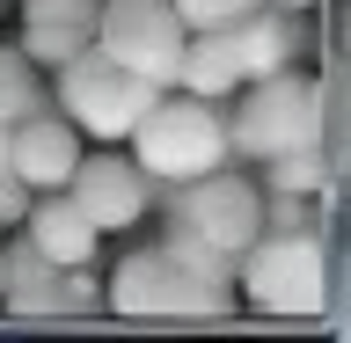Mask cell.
<instances>
[{
	"instance_id": "obj_19",
	"label": "cell",
	"mask_w": 351,
	"mask_h": 343,
	"mask_svg": "<svg viewBox=\"0 0 351 343\" xmlns=\"http://www.w3.org/2000/svg\"><path fill=\"white\" fill-rule=\"evenodd\" d=\"M169 8H176L183 29H227V22H241L256 0H169Z\"/></svg>"
},
{
	"instance_id": "obj_17",
	"label": "cell",
	"mask_w": 351,
	"mask_h": 343,
	"mask_svg": "<svg viewBox=\"0 0 351 343\" xmlns=\"http://www.w3.org/2000/svg\"><path fill=\"white\" fill-rule=\"evenodd\" d=\"M161 249H169V256L183 263V270H191V278L234 285V256H227V249H213V241H205V234H191L183 219H169V241H161Z\"/></svg>"
},
{
	"instance_id": "obj_3",
	"label": "cell",
	"mask_w": 351,
	"mask_h": 343,
	"mask_svg": "<svg viewBox=\"0 0 351 343\" xmlns=\"http://www.w3.org/2000/svg\"><path fill=\"white\" fill-rule=\"evenodd\" d=\"M103 307L117 322H227L234 314V285L191 278L169 249H132L103 278Z\"/></svg>"
},
{
	"instance_id": "obj_10",
	"label": "cell",
	"mask_w": 351,
	"mask_h": 343,
	"mask_svg": "<svg viewBox=\"0 0 351 343\" xmlns=\"http://www.w3.org/2000/svg\"><path fill=\"white\" fill-rule=\"evenodd\" d=\"M227 37H234L241 81H256V73H278V66H300V59H307V15L271 8V0H256L241 22H227Z\"/></svg>"
},
{
	"instance_id": "obj_13",
	"label": "cell",
	"mask_w": 351,
	"mask_h": 343,
	"mask_svg": "<svg viewBox=\"0 0 351 343\" xmlns=\"http://www.w3.org/2000/svg\"><path fill=\"white\" fill-rule=\"evenodd\" d=\"M169 88H183V95H205V103H227V95L241 88L234 37H227V29H183V51H176Z\"/></svg>"
},
{
	"instance_id": "obj_22",
	"label": "cell",
	"mask_w": 351,
	"mask_h": 343,
	"mask_svg": "<svg viewBox=\"0 0 351 343\" xmlns=\"http://www.w3.org/2000/svg\"><path fill=\"white\" fill-rule=\"evenodd\" d=\"M0 285H8V241H0Z\"/></svg>"
},
{
	"instance_id": "obj_18",
	"label": "cell",
	"mask_w": 351,
	"mask_h": 343,
	"mask_svg": "<svg viewBox=\"0 0 351 343\" xmlns=\"http://www.w3.org/2000/svg\"><path fill=\"white\" fill-rule=\"evenodd\" d=\"M307 227H315V197L263 190V234H307Z\"/></svg>"
},
{
	"instance_id": "obj_20",
	"label": "cell",
	"mask_w": 351,
	"mask_h": 343,
	"mask_svg": "<svg viewBox=\"0 0 351 343\" xmlns=\"http://www.w3.org/2000/svg\"><path fill=\"white\" fill-rule=\"evenodd\" d=\"M29 197H37V190H29V183H22L15 168L0 175V227H22V212H29Z\"/></svg>"
},
{
	"instance_id": "obj_16",
	"label": "cell",
	"mask_w": 351,
	"mask_h": 343,
	"mask_svg": "<svg viewBox=\"0 0 351 343\" xmlns=\"http://www.w3.org/2000/svg\"><path fill=\"white\" fill-rule=\"evenodd\" d=\"M256 168H263V190H293V197H322V190H329L322 147H293V153H271V161H256Z\"/></svg>"
},
{
	"instance_id": "obj_2",
	"label": "cell",
	"mask_w": 351,
	"mask_h": 343,
	"mask_svg": "<svg viewBox=\"0 0 351 343\" xmlns=\"http://www.w3.org/2000/svg\"><path fill=\"white\" fill-rule=\"evenodd\" d=\"M241 103L227 117V153L234 161H271L293 147H322V81L307 66H278L234 88Z\"/></svg>"
},
{
	"instance_id": "obj_1",
	"label": "cell",
	"mask_w": 351,
	"mask_h": 343,
	"mask_svg": "<svg viewBox=\"0 0 351 343\" xmlns=\"http://www.w3.org/2000/svg\"><path fill=\"white\" fill-rule=\"evenodd\" d=\"M125 139H132V161L147 168L154 190L161 183H191V175L234 161L227 153V110L205 103V95H183V88H161Z\"/></svg>"
},
{
	"instance_id": "obj_8",
	"label": "cell",
	"mask_w": 351,
	"mask_h": 343,
	"mask_svg": "<svg viewBox=\"0 0 351 343\" xmlns=\"http://www.w3.org/2000/svg\"><path fill=\"white\" fill-rule=\"evenodd\" d=\"M66 197L88 212V227H95V234H132V227L154 212L147 168H139L132 153H117V147H103V153L81 147V161H73V175H66Z\"/></svg>"
},
{
	"instance_id": "obj_9",
	"label": "cell",
	"mask_w": 351,
	"mask_h": 343,
	"mask_svg": "<svg viewBox=\"0 0 351 343\" xmlns=\"http://www.w3.org/2000/svg\"><path fill=\"white\" fill-rule=\"evenodd\" d=\"M81 147H88V139L66 125L59 110H37V117L8 125V168H15L29 190H66V175H73Z\"/></svg>"
},
{
	"instance_id": "obj_4",
	"label": "cell",
	"mask_w": 351,
	"mask_h": 343,
	"mask_svg": "<svg viewBox=\"0 0 351 343\" xmlns=\"http://www.w3.org/2000/svg\"><path fill=\"white\" fill-rule=\"evenodd\" d=\"M234 292L271 322H315L329 300V256L322 234H256L234 256Z\"/></svg>"
},
{
	"instance_id": "obj_7",
	"label": "cell",
	"mask_w": 351,
	"mask_h": 343,
	"mask_svg": "<svg viewBox=\"0 0 351 343\" xmlns=\"http://www.w3.org/2000/svg\"><path fill=\"white\" fill-rule=\"evenodd\" d=\"M95 51L117 59L139 81L169 88L176 51H183V22H176L169 0H95Z\"/></svg>"
},
{
	"instance_id": "obj_21",
	"label": "cell",
	"mask_w": 351,
	"mask_h": 343,
	"mask_svg": "<svg viewBox=\"0 0 351 343\" xmlns=\"http://www.w3.org/2000/svg\"><path fill=\"white\" fill-rule=\"evenodd\" d=\"M271 8H293V15H315L322 0H271Z\"/></svg>"
},
{
	"instance_id": "obj_5",
	"label": "cell",
	"mask_w": 351,
	"mask_h": 343,
	"mask_svg": "<svg viewBox=\"0 0 351 343\" xmlns=\"http://www.w3.org/2000/svg\"><path fill=\"white\" fill-rule=\"evenodd\" d=\"M154 95H161V81L125 73V66L103 59L95 44H81L66 66H51V110H59L81 139H103V147H117V139L139 125V110H147Z\"/></svg>"
},
{
	"instance_id": "obj_23",
	"label": "cell",
	"mask_w": 351,
	"mask_h": 343,
	"mask_svg": "<svg viewBox=\"0 0 351 343\" xmlns=\"http://www.w3.org/2000/svg\"><path fill=\"white\" fill-rule=\"evenodd\" d=\"M0 234H8V227H0Z\"/></svg>"
},
{
	"instance_id": "obj_15",
	"label": "cell",
	"mask_w": 351,
	"mask_h": 343,
	"mask_svg": "<svg viewBox=\"0 0 351 343\" xmlns=\"http://www.w3.org/2000/svg\"><path fill=\"white\" fill-rule=\"evenodd\" d=\"M51 110V81H44V66L22 51V44H0V125H22V117H37Z\"/></svg>"
},
{
	"instance_id": "obj_12",
	"label": "cell",
	"mask_w": 351,
	"mask_h": 343,
	"mask_svg": "<svg viewBox=\"0 0 351 343\" xmlns=\"http://www.w3.org/2000/svg\"><path fill=\"white\" fill-rule=\"evenodd\" d=\"M22 241H29L37 256H51V263H95V249H103V234L88 227V212L66 190H37V197H29Z\"/></svg>"
},
{
	"instance_id": "obj_6",
	"label": "cell",
	"mask_w": 351,
	"mask_h": 343,
	"mask_svg": "<svg viewBox=\"0 0 351 343\" xmlns=\"http://www.w3.org/2000/svg\"><path fill=\"white\" fill-rule=\"evenodd\" d=\"M169 219H183L191 234H205L213 249H227V256H241L249 241L263 234V183L249 168H234V161H219V168L191 175V183H169Z\"/></svg>"
},
{
	"instance_id": "obj_14",
	"label": "cell",
	"mask_w": 351,
	"mask_h": 343,
	"mask_svg": "<svg viewBox=\"0 0 351 343\" xmlns=\"http://www.w3.org/2000/svg\"><path fill=\"white\" fill-rule=\"evenodd\" d=\"M8 241V234H0ZM0 307L15 314V322H66L59 307V263L37 256L29 241H8V285H0Z\"/></svg>"
},
{
	"instance_id": "obj_11",
	"label": "cell",
	"mask_w": 351,
	"mask_h": 343,
	"mask_svg": "<svg viewBox=\"0 0 351 343\" xmlns=\"http://www.w3.org/2000/svg\"><path fill=\"white\" fill-rule=\"evenodd\" d=\"M22 51L51 73L66 66L81 44H95V0H22Z\"/></svg>"
}]
</instances>
